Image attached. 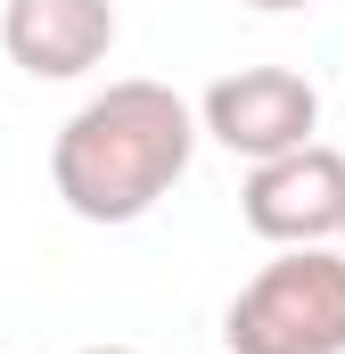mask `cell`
Here are the masks:
<instances>
[{
  "label": "cell",
  "mask_w": 345,
  "mask_h": 354,
  "mask_svg": "<svg viewBox=\"0 0 345 354\" xmlns=\"http://www.w3.org/2000/svg\"><path fill=\"white\" fill-rule=\"evenodd\" d=\"M189 149H197V107L172 83L132 75V83H107L99 99H83L58 124L50 189L83 223H140L189 174Z\"/></svg>",
  "instance_id": "obj_1"
},
{
  "label": "cell",
  "mask_w": 345,
  "mask_h": 354,
  "mask_svg": "<svg viewBox=\"0 0 345 354\" xmlns=\"http://www.w3.org/2000/svg\"><path fill=\"white\" fill-rule=\"evenodd\" d=\"M247 8H263V17H288V8H313V0H247Z\"/></svg>",
  "instance_id": "obj_6"
},
{
  "label": "cell",
  "mask_w": 345,
  "mask_h": 354,
  "mask_svg": "<svg viewBox=\"0 0 345 354\" xmlns=\"http://www.w3.org/2000/svg\"><path fill=\"white\" fill-rule=\"evenodd\" d=\"M337 239H345V223H337Z\"/></svg>",
  "instance_id": "obj_8"
},
{
  "label": "cell",
  "mask_w": 345,
  "mask_h": 354,
  "mask_svg": "<svg viewBox=\"0 0 345 354\" xmlns=\"http://www.w3.org/2000/svg\"><path fill=\"white\" fill-rule=\"evenodd\" d=\"M0 50L33 83H75L115 50V0H8Z\"/></svg>",
  "instance_id": "obj_5"
},
{
  "label": "cell",
  "mask_w": 345,
  "mask_h": 354,
  "mask_svg": "<svg viewBox=\"0 0 345 354\" xmlns=\"http://www.w3.org/2000/svg\"><path fill=\"white\" fill-rule=\"evenodd\" d=\"M197 132L222 140L230 157L263 165V157L304 149L321 132V91L304 83L296 66H239V75H222V83L197 99Z\"/></svg>",
  "instance_id": "obj_3"
},
{
  "label": "cell",
  "mask_w": 345,
  "mask_h": 354,
  "mask_svg": "<svg viewBox=\"0 0 345 354\" xmlns=\"http://www.w3.org/2000/svg\"><path fill=\"white\" fill-rule=\"evenodd\" d=\"M83 354H140V346H83Z\"/></svg>",
  "instance_id": "obj_7"
},
{
  "label": "cell",
  "mask_w": 345,
  "mask_h": 354,
  "mask_svg": "<svg viewBox=\"0 0 345 354\" xmlns=\"http://www.w3.org/2000/svg\"><path fill=\"white\" fill-rule=\"evenodd\" d=\"M230 354H345V248H279L222 313Z\"/></svg>",
  "instance_id": "obj_2"
},
{
  "label": "cell",
  "mask_w": 345,
  "mask_h": 354,
  "mask_svg": "<svg viewBox=\"0 0 345 354\" xmlns=\"http://www.w3.org/2000/svg\"><path fill=\"white\" fill-rule=\"evenodd\" d=\"M239 214L271 248H329L337 223H345V157L329 140H304V149L263 157L255 174H247V189H239Z\"/></svg>",
  "instance_id": "obj_4"
}]
</instances>
